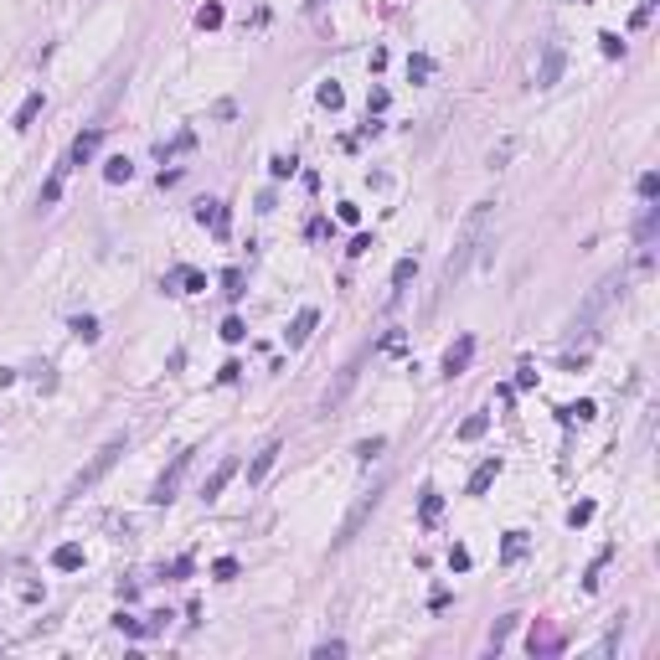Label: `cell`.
<instances>
[{"label":"cell","instance_id":"cell-47","mask_svg":"<svg viewBox=\"0 0 660 660\" xmlns=\"http://www.w3.org/2000/svg\"><path fill=\"white\" fill-rule=\"evenodd\" d=\"M304 6H310V11H315V6H320V0H304Z\"/></svg>","mask_w":660,"mask_h":660},{"label":"cell","instance_id":"cell-10","mask_svg":"<svg viewBox=\"0 0 660 660\" xmlns=\"http://www.w3.org/2000/svg\"><path fill=\"white\" fill-rule=\"evenodd\" d=\"M98 145H103V129H98V124L83 129V135L73 140V150H68V170H73V165H88V160L98 155Z\"/></svg>","mask_w":660,"mask_h":660},{"label":"cell","instance_id":"cell-23","mask_svg":"<svg viewBox=\"0 0 660 660\" xmlns=\"http://www.w3.org/2000/svg\"><path fill=\"white\" fill-rule=\"evenodd\" d=\"M408 78H413V83H428V78H433V57L413 52V57H408Z\"/></svg>","mask_w":660,"mask_h":660},{"label":"cell","instance_id":"cell-43","mask_svg":"<svg viewBox=\"0 0 660 660\" xmlns=\"http://www.w3.org/2000/svg\"><path fill=\"white\" fill-rule=\"evenodd\" d=\"M650 11H655V0H640V11H634V16H629V26H634V31H640V26H645V21H650Z\"/></svg>","mask_w":660,"mask_h":660},{"label":"cell","instance_id":"cell-8","mask_svg":"<svg viewBox=\"0 0 660 660\" xmlns=\"http://www.w3.org/2000/svg\"><path fill=\"white\" fill-rule=\"evenodd\" d=\"M165 289H181V294H202L207 289V274L191 269V263H175V269L165 274Z\"/></svg>","mask_w":660,"mask_h":660},{"label":"cell","instance_id":"cell-39","mask_svg":"<svg viewBox=\"0 0 660 660\" xmlns=\"http://www.w3.org/2000/svg\"><path fill=\"white\" fill-rule=\"evenodd\" d=\"M114 624H119L124 634H135V640H140V634H150V629H145L140 619H129V614H114Z\"/></svg>","mask_w":660,"mask_h":660},{"label":"cell","instance_id":"cell-14","mask_svg":"<svg viewBox=\"0 0 660 660\" xmlns=\"http://www.w3.org/2000/svg\"><path fill=\"white\" fill-rule=\"evenodd\" d=\"M315 325H320V310H315V304H304V310L294 315V325H289V346H304Z\"/></svg>","mask_w":660,"mask_h":660},{"label":"cell","instance_id":"cell-42","mask_svg":"<svg viewBox=\"0 0 660 660\" xmlns=\"http://www.w3.org/2000/svg\"><path fill=\"white\" fill-rule=\"evenodd\" d=\"M511 624H516V619H500V624L490 629V650H500V645H505V634H511Z\"/></svg>","mask_w":660,"mask_h":660},{"label":"cell","instance_id":"cell-15","mask_svg":"<svg viewBox=\"0 0 660 660\" xmlns=\"http://www.w3.org/2000/svg\"><path fill=\"white\" fill-rule=\"evenodd\" d=\"M413 274H418V258H398V263H392V304H398V299L408 294Z\"/></svg>","mask_w":660,"mask_h":660},{"label":"cell","instance_id":"cell-13","mask_svg":"<svg viewBox=\"0 0 660 660\" xmlns=\"http://www.w3.org/2000/svg\"><path fill=\"white\" fill-rule=\"evenodd\" d=\"M196 222L212 227L217 237H227V212H222V202H196Z\"/></svg>","mask_w":660,"mask_h":660},{"label":"cell","instance_id":"cell-28","mask_svg":"<svg viewBox=\"0 0 660 660\" xmlns=\"http://www.w3.org/2000/svg\"><path fill=\"white\" fill-rule=\"evenodd\" d=\"M237 573H243V567H237V557H217V562H212V578H222V583H232Z\"/></svg>","mask_w":660,"mask_h":660},{"label":"cell","instance_id":"cell-21","mask_svg":"<svg viewBox=\"0 0 660 660\" xmlns=\"http://www.w3.org/2000/svg\"><path fill=\"white\" fill-rule=\"evenodd\" d=\"M129 175H135V165H129L124 155H114V160H108V165H103V181H108V186H124V181H129Z\"/></svg>","mask_w":660,"mask_h":660},{"label":"cell","instance_id":"cell-38","mask_svg":"<svg viewBox=\"0 0 660 660\" xmlns=\"http://www.w3.org/2000/svg\"><path fill=\"white\" fill-rule=\"evenodd\" d=\"M599 47H604V57H624V41L614 36V31H604V36H599Z\"/></svg>","mask_w":660,"mask_h":660},{"label":"cell","instance_id":"cell-19","mask_svg":"<svg viewBox=\"0 0 660 660\" xmlns=\"http://www.w3.org/2000/svg\"><path fill=\"white\" fill-rule=\"evenodd\" d=\"M36 114H41V93H26V98H21V108H16V119H11V129H31Z\"/></svg>","mask_w":660,"mask_h":660},{"label":"cell","instance_id":"cell-32","mask_svg":"<svg viewBox=\"0 0 660 660\" xmlns=\"http://www.w3.org/2000/svg\"><path fill=\"white\" fill-rule=\"evenodd\" d=\"M243 336H248V325L237 320V315H227V320H222V341H232V346H237V341H243Z\"/></svg>","mask_w":660,"mask_h":660},{"label":"cell","instance_id":"cell-27","mask_svg":"<svg viewBox=\"0 0 660 660\" xmlns=\"http://www.w3.org/2000/svg\"><path fill=\"white\" fill-rule=\"evenodd\" d=\"M294 170H299L294 155H274V160H269V175H274V181H284V175H294Z\"/></svg>","mask_w":660,"mask_h":660},{"label":"cell","instance_id":"cell-2","mask_svg":"<svg viewBox=\"0 0 660 660\" xmlns=\"http://www.w3.org/2000/svg\"><path fill=\"white\" fill-rule=\"evenodd\" d=\"M624 294V274H609V279H599L593 284V294L583 299V310H578V320H573V336H593V325H599V315L609 310L614 299Z\"/></svg>","mask_w":660,"mask_h":660},{"label":"cell","instance_id":"cell-4","mask_svg":"<svg viewBox=\"0 0 660 660\" xmlns=\"http://www.w3.org/2000/svg\"><path fill=\"white\" fill-rule=\"evenodd\" d=\"M124 449H129V438H124V433H119V438H108V444H103V449L93 454V465H88V470H83V475L73 480V485H68V495H83V490H93L98 480H103L108 470L119 465V454H124Z\"/></svg>","mask_w":660,"mask_h":660},{"label":"cell","instance_id":"cell-33","mask_svg":"<svg viewBox=\"0 0 660 660\" xmlns=\"http://www.w3.org/2000/svg\"><path fill=\"white\" fill-rule=\"evenodd\" d=\"M593 521V500H578L573 511H567V526H588Z\"/></svg>","mask_w":660,"mask_h":660},{"label":"cell","instance_id":"cell-11","mask_svg":"<svg viewBox=\"0 0 660 660\" xmlns=\"http://www.w3.org/2000/svg\"><path fill=\"white\" fill-rule=\"evenodd\" d=\"M279 454H284V444H279V438H269V444L253 454V465H248V485H263V480H269V470H274Z\"/></svg>","mask_w":660,"mask_h":660},{"label":"cell","instance_id":"cell-40","mask_svg":"<svg viewBox=\"0 0 660 660\" xmlns=\"http://www.w3.org/2000/svg\"><path fill=\"white\" fill-rule=\"evenodd\" d=\"M655 191H660V175L645 170V175H640V196H645V202H655Z\"/></svg>","mask_w":660,"mask_h":660},{"label":"cell","instance_id":"cell-25","mask_svg":"<svg viewBox=\"0 0 660 660\" xmlns=\"http://www.w3.org/2000/svg\"><path fill=\"white\" fill-rule=\"evenodd\" d=\"M243 284H248V279H243V269H227V274H222V294H227V299H243V294H248Z\"/></svg>","mask_w":660,"mask_h":660},{"label":"cell","instance_id":"cell-24","mask_svg":"<svg viewBox=\"0 0 660 660\" xmlns=\"http://www.w3.org/2000/svg\"><path fill=\"white\" fill-rule=\"evenodd\" d=\"M62 175H68V160H62V165L52 170V181H47V186H41V207H52L57 196H62Z\"/></svg>","mask_w":660,"mask_h":660},{"label":"cell","instance_id":"cell-26","mask_svg":"<svg viewBox=\"0 0 660 660\" xmlns=\"http://www.w3.org/2000/svg\"><path fill=\"white\" fill-rule=\"evenodd\" d=\"M196 26L217 31V26H222V6H217V0H212V6H202V11H196Z\"/></svg>","mask_w":660,"mask_h":660},{"label":"cell","instance_id":"cell-45","mask_svg":"<svg viewBox=\"0 0 660 660\" xmlns=\"http://www.w3.org/2000/svg\"><path fill=\"white\" fill-rule=\"evenodd\" d=\"M366 108H371V114H382V108H387V88H371V98H366Z\"/></svg>","mask_w":660,"mask_h":660},{"label":"cell","instance_id":"cell-29","mask_svg":"<svg viewBox=\"0 0 660 660\" xmlns=\"http://www.w3.org/2000/svg\"><path fill=\"white\" fill-rule=\"evenodd\" d=\"M521 552H526V537H521V532H505V547H500V557H505V562H516Z\"/></svg>","mask_w":660,"mask_h":660},{"label":"cell","instance_id":"cell-31","mask_svg":"<svg viewBox=\"0 0 660 660\" xmlns=\"http://www.w3.org/2000/svg\"><path fill=\"white\" fill-rule=\"evenodd\" d=\"M526 645H532V655H542V650H557V634H552V629H532V640H526Z\"/></svg>","mask_w":660,"mask_h":660},{"label":"cell","instance_id":"cell-9","mask_svg":"<svg viewBox=\"0 0 660 660\" xmlns=\"http://www.w3.org/2000/svg\"><path fill=\"white\" fill-rule=\"evenodd\" d=\"M470 356H475V336H459V341L444 351V377H449V382H454V377H465Z\"/></svg>","mask_w":660,"mask_h":660},{"label":"cell","instance_id":"cell-34","mask_svg":"<svg viewBox=\"0 0 660 660\" xmlns=\"http://www.w3.org/2000/svg\"><path fill=\"white\" fill-rule=\"evenodd\" d=\"M341 98H346L341 83H320V103H325V108H341Z\"/></svg>","mask_w":660,"mask_h":660},{"label":"cell","instance_id":"cell-17","mask_svg":"<svg viewBox=\"0 0 660 660\" xmlns=\"http://www.w3.org/2000/svg\"><path fill=\"white\" fill-rule=\"evenodd\" d=\"M438 516H444V495H438L433 485L423 490V500H418V521H423V526H433Z\"/></svg>","mask_w":660,"mask_h":660},{"label":"cell","instance_id":"cell-36","mask_svg":"<svg viewBox=\"0 0 660 660\" xmlns=\"http://www.w3.org/2000/svg\"><path fill=\"white\" fill-rule=\"evenodd\" d=\"M449 567L454 573H470V547H449Z\"/></svg>","mask_w":660,"mask_h":660},{"label":"cell","instance_id":"cell-1","mask_svg":"<svg viewBox=\"0 0 660 660\" xmlns=\"http://www.w3.org/2000/svg\"><path fill=\"white\" fill-rule=\"evenodd\" d=\"M485 237H490V202H475V207L465 212V222H459V232H454V253L444 258V269H438V284H433V310L449 299L454 284L465 279V269L475 263V253L485 248Z\"/></svg>","mask_w":660,"mask_h":660},{"label":"cell","instance_id":"cell-46","mask_svg":"<svg viewBox=\"0 0 660 660\" xmlns=\"http://www.w3.org/2000/svg\"><path fill=\"white\" fill-rule=\"evenodd\" d=\"M511 387H537V371L532 366H516V382Z\"/></svg>","mask_w":660,"mask_h":660},{"label":"cell","instance_id":"cell-22","mask_svg":"<svg viewBox=\"0 0 660 660\" xmlns=\"http://www.w3.org/2000/svg\"><path fill=\"white\" fill-rule=\"evenodd\" d=\"M655 227H660V207H645V217H640V227H634V237H640V248H650V237H655Z\"/></svg>","mask_w":660,"mask_h":660},{"label":"cell","instance_id":"cell-18","mask_svg":"<svg viewBox=\"0 0 660 660\" xmlns=\"http://www.w3.org/2000/svg\"><path fill=\"white\" fill-rule=\"evenodd\" d=\"M52 567H57V573H78V567H83V547H57V552H52Z\"/></svg>","mask_w":660,"mask_h":660},{"label":"cell","instance_id":"cell-3","mask_svg":"<svg viewBox=\"0 0 660 660\" xmlns=\"http://www.w3.org/2000/svg\"><path fill=\"white\" fill-rule=\"evenodd\" d=\"M382 495H387V480H377V485H371L356 505H351V511H346V521H341V532H336V547H351V542H356L361 537V526L371 521V511H377V505H382Z\"/></svg>","mask_w":660,"mask_h":660},{"label":"cell","instance_id":"cell-16","mask_svg":"<svg viewBox=\"0 0 660 660\" xmlns=\"http://www.w3.org/2000/svg\"><path fill=\"white\" fill-rule=\"evenodd\" d=\"M495 475H500V459H485L475 475H470V485H465V495H485L490 485H495Z\"/></svg>","mask_w":660,"mask_h":660},{"label":"cell","instance_id":"cell-6","mask_svg":"<svg viewBox=\"0 0 660 660\" xmlns=\"http://www.w3.org/2000/svg\"><path fill=\"white\" fill-rule=\"evenodd\" d=\"M361 366H366V351H361V356L356 361H351L346 371H341V377H336V387H325V398H320V413H336L346 398H351V387H356L361 382Z\"/></svg>","mask_w":660,"mask_h":660},{"label":"cell","instance_id":"cell-35","mask_svg":"<svg viewBox=\"0 0 660 660\" xmlns=\"http://www.w3.org/2000/svg\"><path fill=\"white\" fill-rule=\"evenodd\" d=\"M382 449H387V438H366V444H356V459H366V465H371Z\"/></svg>","mask_w":660,"mask_h":660},{"label":"cell","instance_id":"cell-20","mask_svg":"<svg viewBox=\"0 0 660 660\" xmlns=\"http://www.w3.org/2000/svg\"><path fill=\"white\" fill-rule=\"evenodd\" d=\"M485 428H490V413H470L465 423H459V438H465V444H475V438L485 433Z\"/></svg>","mask_w":660,"mask_h":660},{"label":"cell","instance_id":"cell-41","mask_svg":"<svg viewBox=\"0 0 660 660\" xmlns=\"http://www.w3.org/2000/svg\"><path fill=\"white\" fill-rule=\"evenodd\" d=\"M315 655H320V660H330V655H346V640H320V645H315Z\"/></svg>","mask_w":660,"mask_h":660},{"label":"cell","instance_id":"cell-44","mask_svg":"<svg viewBox=\"0 0 660 660\" xmlns=\"http://www.w3.org/2000/svg\"><path fill=\"white\" fill-rule=\"evenodd\" d=\"M165 578H191V557H175V562L165 567Z\"/></svg>","mask_w":660,"mask_h":660},{"label":"cell","instance_id":"cell-5","mask_svg":"<svg viewBox=\"0 0 660 660\" xmlns=\"http://www.w3.org/2000/svg\"><path fill=\"white\" fill-rule=\"evenodd\" d=\"M191 454H196V449H181V454L170 459V470L155 480V490H150V500H155V505H170V500H175V490H181V480H186V470H191Z\"/></svg>","mask_w":660,"mask_h":660},{"label":"cell","instance_id":"cell-7","mask_svg":"<svg viewBox=\"0 0 660 660\" xmlns=\"http://www.w3.org/2000/svg\"><path fill=\"white\" fill-rule=\"evenodd\" d=\"M562 68H567L562 47H557V41H547V47H542V68H537V88H552V83H562Z\"/></svg>","mask_w":660,"mask_h":660},{"label":"cell","instance_id":"cell-12","mask_svg":"<svg viewBox=\"0 0 660 660\" xmlns=\"http://www.w3.org/2000/svg\"><path fill=\"white\" fill-rule=\"evenodd\" d=\"M232 475H237V459H232V454H227V459H222V465H217V470H212V475H207V485H202V500H207V505H212V500H217V495H222V490H227V480H232Z\"/></svg>","mask_w":660,"mask_h":660},{"label":"cell","instance_id":"cell-30","mask_svg":"<svg viewBox=\"0 0 660 660\" xmlns=\"http://www.w3.org/2000/svg\"><path fill=\"white\" fill-rule=\"evenodd\" d=\"M73 336H78V341H98V320H93V315H78V320H73Z\"/></svg>","mask_w":660,"mask_h":660},{"label":"cell","instance_id":"cell-37","mask_svg":"<svg viewBox=\"0 0 660 660\" xmlns=\"http://www.w3.org/2000/svg\"><path fill=\"white\" fill-rule=\"evenodd\" d=\"M371 248H377V237H371V232H361V237H351V258H361V253H371Z\"/></svg>","mask_w":660,"mask_h":660}]
</instances>
